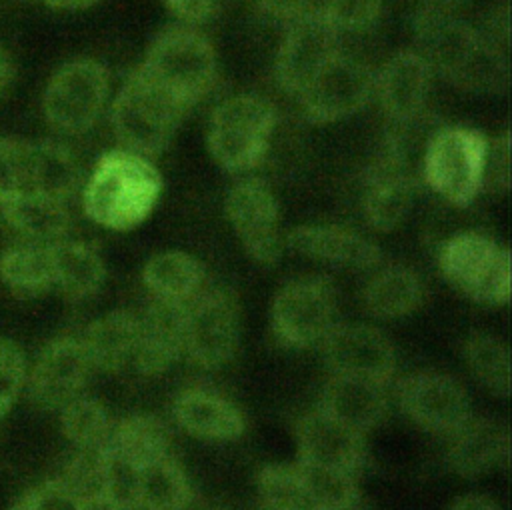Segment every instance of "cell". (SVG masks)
Returning a JSON list of instances; mask_svg holds the SVG:
<instances>
[{"instance_id":"cell-1","label":"cell","mask_w":512,"mask_h":510,"mask_svg":"<svg viewBox=\"0 0 512 510\" xmlns=\"http://www.w3.org/2000/svg\"><path fill=\"white\" fill-rule=\"evenodd\" d=\"M416 52L452 86L470 94H498L508 86V60L478 28L452 10L420 8L414 16Z\"/></svg>"},{"instance_id":"cell-2","label":"cell","mask_w":512,"mask_h":510,"mask_svg":"<svg viewBox=\"0 0 512 510\" xmlns=\"http://www.w3.org/2000/svg\"><path fill=\"white\" fill-rule=\"evenodd\" d=\"M162 192L158 168L142 154L116 148L102 154L82 188L84 214L106 230H132L156 208Z\"/></svg>"},{"instance_id":"cell-3","label":"cell","mask_w":512,"mask_h":510,"mask_svg":"<svg viewBox=\"0 0 512 510\" xmlns=\"http://www.w3.org/2000/svg\"><path fill=\"white\" fill-rule=\"evenodd\" d=\"M188 110L136 68L112 100L110 124L120 148L142 154H160L174 138Z\"/></svg>"},{"instance_id":"cell-4","label":"cell","mask_w":512,"mask_h":510,"mask_svg":"<svg viewBox=\"0 0 512 510\" xmlns=\"http://www.w3.org/2000/svg\"><path fill=\"white\" fill-rule=\"evenodd\" d=\"M138 68L190 110L212 90L218 64L214 46L202 32L174 24L158 32Z\"/></svg>"},{"instance_id":"cell-5","label":"cell","mask_w":512,"mask_h":510,"mask_svg":"<svg viewBox=\"0 0 512 510\" xmlns=\"http://www.w3.org/2000/svg\"><path fill=\"white\" fill-rule=\"evenodd\" d=\"M274 126L276 112L270 102L254 94L230 96L210 114L208 152L226 172H250L266 158Z\"/></svg>"},{"instance_id":"cell-6","label":"cell","mask_w":512,"mask_h":510,"mask_svg":"<svg viewBox=\"0 0 512 510\" xmlns=\"http://www.w3.org/2000/svg\"><path fill=\"white\" fill-rule=\"evenodd\" d=\"M488 138L468 126L436 128L422 152L420 176L450 204L466 206L482 192Z\"/></svg>"},{"instance_id":"cell-7","label":"cell","mask_w":512,"mask_h":510,"mask_svg":"<svg viewBox=\"0 0 512 510\" xmlns=\"http://www.w3.org/2000/svg\"><path fill=\"white\" fill-rule=\"evenodd\" d=\"M444 280L480 304H508L510 252L482 232L466 230L450 236L438 254Z\"/></svg>"},{"instance_id":"cell-8","label":"cell","mask_w":512,"mask_h":510,"mask_svg":"<svg viewBox=\"0 0 512 510\" xmlns=\"http://www.w3.org/2000/svg\"><path fill=\"white\" fill-rule=\"evenodd\" d=\"M110 92L108 68L94 58L64 62L42 92V114L62 134L88 132L104 112Z\"/></svg>"},{"instance_id":"cell-9","label":"cell","mask_w":512,"mask_h":510,"mask_svg":"<svg viewBox=\"0 0 512 510\" xmlns=\"http://www.w3.org/2000/svg\"><path fill=\"white\" fill-rule=\"evenodd\" d=\"M336 288L324 276L296 278L284 284L270 308L274 338L288 348L320 344L336 324Z\"/></svg>"},{"instance_id":"cell-10","label":"cell","mask_w":512,"mask_h":510,"mask_svg":"<svg viewBox=\"0 0 512 510\" xmlns=\"http://www.w3.org/2000/svg\"><path fill=\"white\" fill-rule=\"evenodd\" d=\"M372 94L374 76L368 66L340 50L298 94V102L308 122L332 124L362 110Z\"/></svg>"},{"instance_id":"cell-11","label":"cell","mask_w":512,"mask_h":510,"mask_svg":"<svg viewBox=\"0 0 512 510\" xmlns=\"http://www.w3.org/2000/svg\"><path fill=\"white\" fill-rule=\"evenodd\" d=\"M240 338L238 304L224 288L200 290L186 302V342L184 352L202 368L226 364Z\"/></svg>"},{"instance_id":"cell-12","label":"cell","mask_w":512,"mask_h":510,"mask_svg":"<svg viewBox=\"0 0 512 510\" xmlns=\"http://www.w3.org/2000/svg\"><path fill=\"white\" fill-rule=\"evenodd\" d=\"M224 212L252 260L274 264L280 258V206L264 180H238L226 194Z\"/></svg>"},{"instance_id":"cell-13","label":"cell","mask_w":512,"mask_h":510,"mask_svg":"<svg viewBox=\"0 0 512 510\" xmlns=\"http://www.w3.org/2000/svg\"><path fill=\"white\" fill-rule=\"evenodd\" d=\"M398 406L420 428L452 436L470 418V400L458 380L440 372H416L398 382Z\"/></svg>"},{"instance_id":"cell-14","label":"cell","mask_w":512,"mask_h":510,"mask_svg":"<svg viewBox=\"0 0 512 510\" xmlns=\"http://www.w3.org/2000/svg\"><path fill=\"white\" fill-rule=\"evenodd\" d=\"M338 32L316 14H304L286 24L274 60L278 86L298 98L318 70L340 52Z\"/></svg>"},{"instance_id":"cell-15","label":"cell","mask_w":512,"mask_h":510,"mask_svg":"<svg viewBox=\"0 0 512 510\" xmlns=\"http://www.w3.org/2000/svg\"><path fill=\"white\" fill-rule=\"evenodd\" d=\"M322 358L334 376L388 384L396 372L390 340L368 324H334L320 342Z\"/></svg>"},{"instance_id":"cell-16","label":"cell","mask_w":512,"mask_h":510,"mask_svg":"<svg viewBox=\"0 0 512 510\" xmlns=\"http://www.w3.org/2000/svg\"><path fill=\"white\" fill-rule=\"evenodd\" d=\"M362 180V212L366 222L378 232H390L402 224L414 198V166L394 148L382 144Z\"/></svg>"},{"instance_id":"cell-17","label":"cell","mask_w":512,"mask_h":510,"mask_svg":"<svg viewBox=\"0 0 512 510\" xmlns=\"http://www.w3.org/2000/svg\"><path fill=\"white\" fill-rule=\"evenodd\" d=\"M92 364L80 338L62 336L46 344L38 354L30 378V398L42 408H62L80 396Z\"/></svg>"},{"instance_id":"cell-18","label":"cell","mask_w":512,"mask_h":510,"mask_svg":"<svg viewBox=\"0 0 512 510\" xmlns=\"http://www.w3.org/2000/svg\"><path fill=\"white\" fill-rule=\"evenodd\" d=\"M298 460L358 474L366 464L364 434L316 408L296 422Z\"/></svg>"},{"instance_id":"cell-19","label":"cell","mask_w":512,"mask_h":510,"mask_svg":"<svg viewBox=\"0 0 512 510\" xmlns=\"http://www.w3.org/2000/svg\"><path fill=\"white\" fill-rule=\"evenodd\" d=\"M432 68L416 50L396 52L374 76V94L382 112L394 122H406L424 112Z\"/></svg>"},{"instance_id":"cell-20","label":"cell","mask_w":512,"mask_h":510,"mask_svg":"<svg viewBox=\"0 0 512 510\" xmlns=\"http://www.w3.org/2000/svg\"><path fill=\"white\" fill-rule=\"evenodd\" d=\"M140 334L134 354V368L144 376L168 370L184 352L186 302L152 298L138 316Z\"/></svg>"},{"instance_id":"cell-21","label":"cell","mask_w":512,"mask_h":510,"mask_svg":"<svg viewBox=\"0 0 512 510\" xmlns=\"http://www.w3.org/2000/svg\"><path fill=\"white\" fill-rule=\"evenodd\" d=\"M290 250L348 270H370L380 264V248L356 230L338 224H306L288 232Z\"/></svg>"},{"instance_id":"cell-22","label":"cell","mask_w":512,"mask_h":510,"mask_svg":"<svg viewBox=\"0 0 512 510\" xmlns=\"http://www.w3.org/2000/svg\"><path fill=\"white\" fill-rule=\"evenodd\" d=\"M22 190L40 192L62 202L80 184V166L74 154L54 140H20Z\"/></svg>"},{"instance_id":"cell-23","label":"cell","mask_w":512,"mask_h":510,"mask_svg":"<svg viewBox=\"0 0 512 510\" xmlns=\"http://www.w3.org/2000/svg\"><path fill=\"white\" fill-rule=\"evenodd\" d=\"M508 456V430L492 418H470L450 436L446 462L456 474L474 478L500 464H508Z\"/></svg>"},{"instance_id":"cell-24","label":"cell","mask_w":512,"mask_h":510,"mask_svg":"<svg viewBox=\"0 0 512 510\" xmlns=\"http://www.w3.org/2000/svg\"><path fill=\"white\" fill-rule=\"evenodd\" d=\"M318 408L346 426L366 434L384 420L388 398L384 384L332 374L320 394Z\"/></svg>"},{"instance_id":"cell-25","label":"cell","mask_w":512,"mask_h":510,"mask_svg":"<svg viewBox=\"0 0 512 510\" xmlns=\"http://www.w3.org/2000/svg\"><path fill=\"white\" fill-rule=\"evenodd\" d=\"M174 418L188 434L202 440L228 442L244 434L242 412L224 396L204 390H184L174 402Z\"/></svg>"},{"instance_id":"cell-26","label":"cell","mask_w":512,"mask_h":510,"mask_svg":"<svg viewBox=\"0 0 512 510\" xmlns=\"http://www.w3.org/2000/svg\"><path fill=\"white\" fill-rule=\"evenodd\" d=\"M138 334V316L126 310H112L90 322L80 340L92 370L116 374L134 366Z\"/></svg>"},{"instance_id":"cell-27","label":"cell","mask_w":512,"mask_h":510,"mask_svg":"<svg viewBox=\"0 0 512 510\" xmlns=\"http://www.w3.org/2000/svg\"><path fill=\"white\" fill-rule=\"evenodd\" d=\"M0 216L12 230L36 244L62 240L70 228L66 202L30 190H18L2 198Z\"/></svg>"},{"instance_id":"cell-28","label":"cell","mask_w":512,"mask_h":510,"mask_svg":"<svg viewBox=\"0 0 512 510\" xmlns=\"http://www.w3.org/2000/svg\"><path fill=\"white\" fill-rule=\"evenodd\" d=\"M54 288L70 300L94 296L106 278V266L98 250L82 240H56L50 244Z\"/></svg>"},{"instance_id":"cell-29","label":"cell","mask_w":512,"mask_h":510,"mask_svg":"<svg viewBox=\"0 0 512 510\" xmlns=\"http://www.w3.org/2000/svg\"><path fill=\"white\" fill-rule=\"evenodd\" d=\"M424 292V284L414 270L392 264L370 276L362 290V306L376 318H402L424 302Z\"/></svg>"},{"instance_id":"cell-30","label":"cell","mask_w":512,"mask_h":510,"mask_svg":"<svg viewBox=\"0 0 512 510\" xmlns=\"http://www.w3.org/2000/svg\"><path fill=\"white\" fill-rule=\"evenodd\" d=\"M106 450L136 470L168 456L170 430L154 414H132L112 426Z\"/></svg>"},{"instance_id":"cell-31","label":"cell","mask_w":512,"mask_h":510,"mask_svg":"<svg viewBox=\"0 0 512 510\" xmlns=\"http://www.w3.org/2000/svg\"><path fill=\"white\" fill-rule=\"evenodd\" d=\"M142 280L152 298L188 302L202 290L204 268L188 252L166 250L154 254L144 264Z\"/></svg>"},{"instance_id":"cell-32","label":"cell","mask_w":512,"mask_h":510,"mask_svg":"<svg viewBox=\"0 0 512 510\" xmlns=\"http://www.w3.org/2000/svg\"><path fill=\"white\" fill-rule=\"evenodd\" d=\"M0 280L18 296H40L54 288L50 244L26 242L0 256Z\"/></svg>"},{"instance_id":"cell-33","label":"cell","mask_w":512,"mask_h":510,"mask_svg":"<svg viewBox=\"0 0 512 510\" xmlns=\"http://www.w3.org/2000/svg\"><path fill=\"white\" fill-rule=\"evenodd\" d=\"M192 490L184 470L170 458L156 460L138 472L134 508L140 510H186Z\"/></svg>"},{"instance_id":"cell-34","label":"cell","mask_w":512,"mask_h":510,"mask_svg":"<svg viewBox=\"0 0 512 510\" xmlns=\"http://www.w3.org/2000/svg\"><path fill=\"white\" fill-rule=\"evenodd\" d=\"M296 466L310 510H358L360 490L354 474L304 460H296Z\"/></svg>"},{"instance_id":"cell-35","label":"cell","mask_w":512,"mask_h":510,"mask_svg":"<svg viewBox=\"0 0 512 510\" xmlns=\"http://www.w3.org/2000/svg\"><path fill=\"white\" fill-rule=\"evenodd\" d=\"M464 360L474 378L490 392L506 398L510 394V352L492 334H472L464 342Z\"/></svg>"},{"instance_id":"cell-36","label":"cell","mask_w":512,"mask_h":510,"mask_svg":"<svg viewBox=\"0 0 512 510\" xmlns=\"http://www.w3.org/2000/svg\"><path fill=\"white\" fill-rule=\"evenodd\" d=\"M60 410L62 432L78 450L100 448L106 444L112 424L106 408L96 398L76 396Z\"/></svg>"},{"instance_id":"cell-37","label":"cell","mask_w":512,"mask_h":510,"mask_svg":"<svg viewBox=\"0 0 512 510\" xmlns=\"http://www.w3.org/2000/svg\"><path fill=\"white\" fill-rule=\"evenodd\" d=\"M256 488L260 502L284 510H310L296 462L264 466L258 472Z\"/></svg>"},{"instance_id":"cell-38","label":"cell","mask_w":512,"mask_h":510,"mask_svg":"<svg viewBox=\"0 0 512 510\" xmlns=\"http://www.w3.org/2000/svg\"><path fill=\"white\" fill-rule=\"evenodd\" d=\"M382 12V0H328L322 16L338 34L370 28Z\"/></svg>"},{"instance_id":"cell-39","label":"cell","mask_w":512,"mask_h":510,"mask_svg":"<svg viewBox=\"0 0 512 510\" xmlns=\"http://www.w3.org/2000/svg\"><path fill=\"white\" fill-rule=\"evenodd\" d=\"M26 384V360L20 346L0 338V418L10 412Z\"/></svg>"},{"instance_id":"cell-40","label":"cell","mask_w":512,"mask_h":510,"mask_svg":"<svg viewBox=\"0 0 512 510\" xmlns=\"http://www.w3.org/2000/svg\"><path fill=\"white\" fill-rule=\"evenodd\" d=\"M510 190V134L504 130L500 136L488 140L482 192L506 194Z\"/></svg>"},{"instance_id":"cell-41","label":"cell","mask_w":512,"mask_h":510,"mask_svg":"<svg viewBox=\"0 0 512 510\" xmlns=\"http://www.w3.org/2000/svg\"><path fill=\"white\" fill-rule=\"evenodd\" d=\"M22 190L20 140L0 136V200Z\"/></svg>"},{"instance_id":"cell-42","label":"cell","mask_w":512,"mask_h":510,"mask_svg":"<svg viewBox=\"0 0 512 510\" xmlns=\"http://www.w3.org/2000/svg\"><path fill=\"white\" fill-rule=\"evenodd\" d=\"M38 510H76L80 498L60 480H48L32 490Z\"/></svg>"},{"instance_id":"cell-43","label":"cell","mask_w":512,"mask_h":510,"mask_svg":"<svg viewBox=\"0 0 512 510\" xmlns=\"http://www.w3.org/2000/svg\"><path fill=\"white\" fill-rule=\"evenodd\" d=\"M492 44L506 50L510 42V6L508 0H502L492 6V10L486 14L484 26L478 28Z\"/></svg>"},{"instance_id":"cell-44","label":"cell","mask_w":512,"mask_h":510,"mask_svg":"<svg viewBox=\"0 0 512 510\" xmlns=\"http://www.w3.org/2000/svg\"><path fill=\"white\" fill-rule=\"evenodd\" d=\"M162 2L182 24H188V26L206 22L216 10V0H162Z\"/></svg>"},{"instance_id":"cell-45","label":"cell","mask_w":512,"mask_h":510,"mask_svg":"<svg viewBox=\"0 0 512 510\" xmlns=\"http://www.w3.org/2000/svg\"><path fill=\"white\" fill-rule=\"evenodd\" d=\"M268 16L288 24L298 16L306 14V0H252Z\"/></svg>"},{"instance_id":"cell-46","label":"cell","mask_w":512,"mask_h":510,"mask_svg":"<svg viewBox=\"0 0 512 510\" xmlns=\"http://www.w3.org/2000/svg\"><path fill=\"white\" fill-rule=\"evenodd\" d=\"M76 510H130V508H126L122 502H118L116 498H112L104 492H96V494L80 498Z\"/></svg>"},{"instance_id":"cell-47","label":"cell","mask_w":512,"mask_h":510,"mask_svg":"<svg viewBox=\"0 0 512 510\" xmlns=\"http://www.w3.org/2000/svg\"><path fill=\"white\" fill-rule=\"evenodd\" d=\"M450 510H500V506L484 494H466L454 500Z\"/></svg>"},{"instance_id":"cell-48","label":"cell","mask_w":512,"mask_h":510,"mask_svg":"<svg viewBox=\"0 0 512 510\" xmlns=\"http://www.w3.org/2000/svg\"><path fill=\"white\" fill-rule=\"evenodd\" d=\"M96 2L98 0H44V4L54 10H84Z\"/></svg>"},{"instance_id":"cell-49","label":"cell","mask_w":512,"mask_h":510,"mask_svg":"<svg viewBox=\"0 0 512 510\" xmlns=\"http://www.w3.org/2000/svg\"><path fill=\"white\" fill-rule=\"evenodd\" d=\"M10 80H12V62L6 54V50L0 46V94L8 88Z\"/></svg>"},{"instance_id":"cell-50","label":"cell","mask_w":512,"mask_h":510,"mask_svg":"<svg viewBox=\"0 0 512 510\" xmlns=\"http://www.w3.org/2000/svg\"><path fill=\"white\" fill-rule=\"evenodd\" d=\"M422 8H436V10H454L456 6L468 0H418Z\"/></svg>"},{"instance_id":"cell-51","label":"cell","mask_w":512,"mask_h":510,"mask_svg":"<svg viewBox=\"0 0 512 510\" xmlns=\"http://www.w3.org/2000/svg\"><path fill=\"white\" fill-rule=\"evenodd\" d=\"M10 510H38V504H36V498H34L32 490L26 492L18 502H14Z\"/></svg>"},{"instance_id":"cell-52","label":"cell","mask_w":512,"mask_h":510,"mask_svg":"<svg viewBox=\"0 0 512 510\" xmlns=\"http://www.w3.org/2000/svg\"><path fill=\"white\" fill-rule=\"evenodd\" d=\"M328 0H306V14H320Z\"/></svg>"},{"instance_id":"cell-53","label":"cell","mask_w":512,"mask_h":510,"mask_svg":"<svg viewBox=\"0 0 512 510\" xmlns=\"http://www.w3.org/2000/svg\"><path fill=\"white\" fill-rule=\"evenodd\" d=\"M252 510H284V508H276V506H270V504L258 500V502L252 506Z\"/></svg>"},{"instance_id":"cell-54","label":"cell","mask_w":512,"mask_h":510,"mask_svg":"<svg viewBox=\"0 0 512 510\" xmlns=\"http://www.w3.org/2000/svg\"><path fill=\"white\" fill-rule=\"evenodd\" d=\"M208 510H222V508H208Z\"/></svg>"},{"instance_id":"cell-55","label":"cell","mask_w":512,"mask_h":510,"mask_svg":"<svg viewBox=\"0 0 512 510\" xmlns=\"http://www.w3.org/2000/svg\"><path fill=\"white\" fill-rule=\"evenodd\" d=\"M38 2H44V0H38Z\"/></svg>"}]
</instances>
